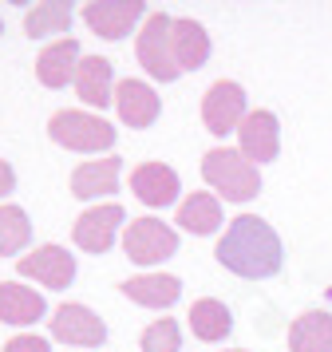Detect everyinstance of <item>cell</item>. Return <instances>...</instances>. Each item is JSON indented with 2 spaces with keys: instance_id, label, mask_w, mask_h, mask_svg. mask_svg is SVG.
Here are the masks:
<instances>
[{
  "instance_id": "6da1fadb",
  "label": "cell",
  "mask_w": 332,
  "mask_h": 352,
  "mask_svg": "<svg viewBox=\"0 0 332 352\" xmlns=\"http://www.w3.org/2000/svg\"><path fill=\"white\" fill-rule=\"evenodd\" d=\"M221 265L245 281H265V277H277L285 265V245L277 238V230L257 218V214H241L225 226L218 250H214Z\"/></svg>"
},
{
  "instance_id": "7a4b0ae2",
  "label": "cell",
  "mask_w": 332,
  "mask_h": 352,
  "mask_svg": "<svg viewBox=\"0 0 332 352\" xmlns=\"http://www.w3.org/2000/svg\"><path fill=\"white\" fill-rule=\"evenodd\" d=\"M202 178L225 198V202H250V198L261 194L257 166H253L241 151H230V146L206 151L202 155Z\"/></svg>"
},
{
  "instance_id": "3957f363",
  "label": "cell",
  "mask_w": 332,
  "mask_h": 352,
  "mask_svg": "<svg viewBox=\"0 0 332 352\" xmlns=\"http://www.w3.org/2000/svg\"><path fill=\"white\" fill-rule=\"evenodd\" d=\"M47 135H52V143L79 151V155H99V151L115 146V139H119V131L111 127L103 115L91 111H56L47 119Z\"/></svg>"
},
{
  "instance_id": "277c9868",
  "label": "cell",
  "mask_w": 332,
  "mask_h": 352,
  "mask_svg": "<svg viewBox=\"0 0 332 352\" xmlns=\"http://www.w3.org/2000/svg\"><path fill=\"white\" fill-rule=\"evenodd\" d=\"M170 28H174V20L166 16V12H151V16L142 20L139 44H135L142 72H146L151 80H158V83H170V80L182 76V72H178V60H174Z\"/></svg>"
},
{
  "instance_id": "5b68a950",
  "label": "cell",
  "mask_w": 332,
  "mask_h": 352,
  "mask_svg": "<svg viewBox=\"0 0 332 352\" xmlns=\"http://www.w3.org/2000/svg\"><path fill=\"white\" fill-rule=\"evenodd\" d=\"M123 254L135 265H158L178 254V234L158 218H131L123 230Z\"/></svg>"
},
{
  "instance_id": "8992f818",
  "label": "cell",
  "mask_w": 332,
  "mask_h": 352,
  "mask_svg": "<svg viewBox=\"0 0 332 352\" xmlns=\"http://www.w3.org/2000/svg\"><path fill=\"white\" fill-rule=\"evenodd\" d=\"M245 91L241 83L234 80H218L210 83V91L202 96V123L210 135H230V131H241L245 123Z\"/></svg>"
},
{
  "instance_id": "52a82bcc",
  "label": "cell",
  "mask_w": 332,
  "mask_h": 352,
  "mask_svg": "<svg viewBox=\"0 0 332 352\" xmlns=\"http://www.w3.org/2000/svg\"><path fill=\"white\" fill-rule=\"evenodd\" d=\"M83 24L91 28L95 36H103V40H123L142 16H151L146 12V4L142 0H91V4H83Z\"/></svg>"
},
{
  "instance_id": "ba28073f",
  "label": "cell",
  "mask_w": 332,
  "mask_h": 352,
  "mask_svg": "<svg viewBox=\"0 0 332 352\" xmlns=\"http://www.w3.org/2000/svg\"><path fill=\"white\" fill-rule=\"evenodd\" d=\"M123 206L119 202H107V206H91L83 210L71 226V238L83 254H107L111 245H115V234H119V226H123Z\"/></svg>"
},
{
  "instance_id": "9c48e42d",
  "label": "cell",
  "mask_w": 332,
  "mask_h": 352,
  "mask_svg": "<svg viewBox=\"0 0 332 352\" xmlns=\"http://www.w3.org/2000/svg\"><path fill=\"white\" fill-rule=\"evenodd\" d=\"M52 320V336L63 344H76V349H99L107 340V324L99 313H91L87 305H60Z\"/></svg>"
},
{
  "instance_id": "30bf717a",
  "label": "cell",
  "mask_w": 332,
  "mask_h": 352,
  "mask_svg": "<svg viewBox=\"0 0 332 352\" xmlns=\"http://www.w3.org/2000/svg\"><path fill=\"white\" fill-rule=\"evenodd\" d=\"M16 273L20 277H36L47 289H67L71 277H76V257L63 245H40V250H32V254H24L16 261Z\"/></svg>"
},
{
  "instance_id": "8fae6325",
  "label": "cell",
  "mask_w": 332,
  "mask_h": 352,
  "mask_svg": "<svg viewBox=\"0 0 332 352\" xmlns=\"http://www.w3.org/2000/svg\"><path fill=\"white\" fill-rule=\"evenodd\" d=\"M237 143H241V155L253 166L277 159V151H281V123H277V115L265 111V107L250 111L245 123H241V131H237Z\"/></svg>"
},
{
  "instance_id": "7c38bea8",
  "label": "cell",
  "mask_w": 332,
  "mask_h": 352,
  "mask_svg": "<svg viewBox=\"0 0 332 352\" xmlns=\"http://www.w3.org/2000/svg\"><path fill=\"white\" fill-rule=\"evenodd\" d=\"M131 190L139 198L142 206H170L182 182L174 175V166H162V162H142L131 170Z\"/></svg>"
},
{
  "instance_id": "4fadbf2b",
  "label": "cell",
  "mask_w": 332,
  "mask_h": 352,
  "mask_svg": "<svg viewBox=\"0 0 332 352\" xmlns=\"http://www.w3.org/2000/svg\"><path fill=\"white\" fill-rule=\"evenodd\" d=\"M79 44L71 36H63L56 44H47L40 56H36V80L44 87H67V80L76 83V72H79Z\"/></svg>"
},
{
  "instance_id": "5bb4252c",
  "label": "cell",
  "mask_w": 332,
  "mask_h": 352,
  "mask_svg": "<svg viewBox=\"0 0 332 352\" xmlns=\"http://www.w3.org/2000/svg\"><path fill=\"white\" fill-rule=\"evenodd\" d=\"M115 107H119V119H123L126 127H151L162 111V103H158L155 87L142 80H123L115 87Z\"/></svg>"
},
{
  "instance_id": "9a60e30c",
  "label": "cell",
  "mask_w": 332,
  "mask_h": 352,
  "mask_svg": "<svg viewBox=\"0 0 332 352\" xmlns=\"http://www.w3.org/2000/svg\"><path fill=\"white\" fill-rule=\"evenodd\" d=\"M119 170H123V159H87L71 170V194L76 198H103V194L119 190Z\"/></svg>"
},
{
  "instance_id": "2e32d148",
  "label": "cell",
  "mask_w": 332,
  "mask_h": 352,
  "mask_svg": "<svg viewBox=\"0 0 332 352\" xmlns=\"http://www.w3.org/2000/svg\"><path fill=\"white\" fill-rule=\"evenodd\" d=\"M76 96L87 107H107L115 99V76H111V60L107 56H83L76 72Z\"/></svg>"
},
{
  "instance_id": "e0dca14e",
  "label": "cell",
  "mask_w": 332,
  "mask_h": 352,
  "mask_svg": "<svg viewBox=\"0 0 332 352\" xmlns=\"http://www.w3.org/2000/svg\"><path fill=\"white\" fill-rule=\"evenodd\" d=\"M123 297H131L135 305H146V309H170L182 297V281L174 273H142V277L123 281Z\"/></svg>"
},
{
  "instance_id": "ac0fdd59",
  "label": "cell",
  "mask_w": 332,
  "mask_h": 352,
  "mask_svg": "<svg viewBox=\"0 0 332 352\" xmlns=\"http://www.w3.org/2000/svg\"><path fill=\"white\" fill-rule=\"evenodd\" d=\"M170 44H174V60H178V72H198V67L210 60V36L198 20L178 16L170 28Z\"/></svg>"
},
{
  "instance_id": "d6986e66",
  "label": "cell",
  "mask_w": 332,
  "mask_h": 352,
  "mask_svg": "<svg viewBox=\"0 0 332 352\" xmlns=\"http://www.w3.org/2000/svg\"><path fill=\"white\" fill-rule=\"evenodd\" d=\"M289 352H332V313L309 309L289 324Z\"/></svg>"
},
{
  "instance_id": "ffe728a7",
  "label": "cell",
  "mask_w": 332,
  "mask_h": 352,
  "mask_svg": "<svg viewBox=\"0 0 332 352\" xmlns=\"http://www.w3.org/2000/svg\"><path fill=\"white\" fill-rule=\"evenodd\" d=\"M47 313L44 297L28 285L16 281H0V320L4 324H36Z\"/></svg>"
},
{
  "instance_id": "44dd1931",
  "label": "cell",
  "mask_w": 332,
  "mask_h": 352,
  "mask_svg": "<svg viewBox=\"0 0 332 352\" xmlns=\"http://www.w3.org/2000/svg\"><path fill=\"white\" fill-rule=\"evenodd\" d=\"M234 329V313L218 301V297H202V301L190 305V333L206 340V344H214V340H225Z\"/></svg>"
},
{
  "instance_id": "7402d4cb",
  "label": "cell",
  "mask_w": 332,
  "mask_h": 352,
  "mask_svg": "<svg viewBox=\"0 0 332 352\" xmlns=\"http://www.w3.org/2000/svg\"><path fill=\"white\" fill-rule=\"evenodd\" d=\"M178 226L182 230H190V234H198V238H206V234H214L221 226V202L214 198V194H190L186 202L178 206Z\"/></svg>"
},
{
  "instance_id": "603a6c76",
  "label": "cell",
  "mask_w": 332,
  "mask_h": 352,
  "mask_svg": "<svg viewBox=\"0 0 332 352\" xmlns=\"http://www.w3.org/2000/svg\"><path fill=\"white\" fill-rule=\"evenodd\" d=\"M71 4H63V0H40L36 8L24 12V32L32 40H40V36H56V32H67L71 28Z\"/></svg>"
},
{
  "instance_id": "cb8c5ba5",
  "label": "cell",
  "mask_w": 332,
  "mask_h": 352,
  "mask_svg": "<svg viewBox=\"0 0 332 352\" xmlns=\"http://www.w3.org/2000/svg\"><path fill=\"white\" fill-rule=\"evenodd\" d=\"M32 238V222L28 214L12 202H4L0 206V254H20Z\"/></svg>"
},
{
  "instance_id": "d4e9b609",
  "label": "cell",
  "mask_w": 332,
  "mask_h": 352,
  "mask_svg": "<svg viewBox=\"0 0 332 352\" xmlns=\"http://www.w3.org/2000/svg\"><path fill=\"white\" fill-rule=\"evenodd\" d=\"M139 349H142V352H178V349H182L178 320L162 317V320H155V324H146V333H142Z\"/></svg>"
},
{
  "instance_id": "484cf974",
  "label": "cell",
  "mask_w": 332,
  "mask_h": 352,
  "mask_svg": "<svg viewBox=\"0 0 332 352\" xmlns=\"http://www.w3.org/2000/svg\"><path fill=\"white\" fill-rule=\"evenodd\" d=\"M4 352H52V344H47L44 336H36V333H20V336H12V340L4 344Z\"/></svg>"
},
{
  "instance_id": "4316f807",
  "label": "cell",
  "mask_w": 332,
  "mask_h": 352,
  "mask_svg": "<svg viewBox=\"0 0 332 352\" xmlns=\"http://www.w3.org/2000/svg\"><path fill=\"white\" fill-rule=\"evenodd\" d=\"M12 190H16V170H12L4 159H0V198H8Z\"/></svg>"
},
{
  "instance_id": "83f0119b",
  "label": "cell",
  "mask_w": 332,
  "mask_h": 352,
  "mask_svg": "<svg viewBox=\"0 0 332 352\" xmlns=\"http://www.w3.org/2000/svg\"><path fill=\"white\" fill-rule=\"evenodd\" d=\"M234 352H245V349H234Z\"/></svg>"
},
{
  "instance_id": "f1b7e54d",
  "label": "cell",
  "mask_w": 332,
  "mask_h": 352,
  "mask_svg": "<svg viewBox=\"0 0 332 352\" xmlns=\"http://www.w3.org/2000/svg\"><path fill=\"white\" fill-rule=\"evenodd\" d=\"M0 32H4V24H0Z\"/></svg>"
}]
</instances>
